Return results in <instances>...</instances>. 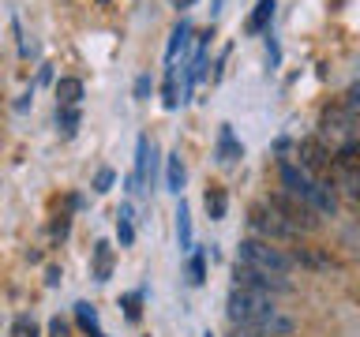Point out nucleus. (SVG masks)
<instances>
[{
    "instance_id": "nucleus-19",
    "label": "nucleus",
    "mask_w": 360,
    "mask_h": 337,
    "mask_svg": "<svg viewBox=\"0 0 360 337\" xmlns=\"http://www.w3.org/2000/svg\"><path fill=\"white\" fill-rule=\"evenodd\" d=\"M202 202H207V218H210V221H221V218H225V210H229V199H225V191H221V187H207Z\"/></svg>"
},
{
    "instance_id": "nucleus-30",
    "label": "nucleus",
    "mask_w": 360,
    "mask_h": 337,
    "mask_svg": "<svg viewBox=\"0 0 360 337\" xmlns=\"http://www.w3.org/2000/svg\"><path fill=\"white\" fill-rule=\"evenodd\" d=\"M49 337H68V322L60 319V315H56V319L49 322Z\"/></svg>"
},
{
    "instance_id": "nucleus-7",
    "label": "nucleus",
    "mask_w": 360,
    "mask_h": 337,
    "mask_svg": "<svg viewBox=\"0 0 360 337\" xmlns=\"http://www.w3.org/2000/svg\"><path fill=\"white\" fill-rule=\"evenodd\" d=\"M297 157H300V168H308L311 176H323V173L330 176L334 173V150L323 139H300Z\"/></svg>"
},
{
    "instance_id": "nucleus-20",
    "label": "nucleus",
    "mask_w": 360,
    "mask_h": 337,
    "mask_svg": "<svg viewBox=\"0 0 360 337\" xmlns=\"http://www.w3.org/2000/svg\"><path fill=\"white\" fill-rule=\"evenodd\" d=\"M117 240H120V247L135 244V225H131V206H128V202H124L120 213H117Z\"/></svg>"
},
{
    "instance_id": "nucleus-26",
    "label": "nucleus",
    "mask_w": 360,
    "mask_h": 337,
    "mask_svg": "<svg viewBox=\"0 0 360 337\" xmlns=\"http://www.w3.org/2000/svg\"><path fill=\"white\" fill-rule=\"evenodd\" d=\"M342 105H345L349 112H353L356 120H360V83H353V86L345 90V101H342Z\"/></svg>"
},
{
    "instance_id": "nucleus-21",
    "label": "nucleus",
    "mask_w": 360,
    "mask_h": 337,
    "mask_svg": "<svg viewBox=\"0 0 360 337\" xmlns=\"http://www.w3.org/2000/svg\"><path fill=\"white\" fill-rule=\"evenodd\" d=\"M292 258H297V266H311V270H326V266H330V258H323L315 247H297Z\"/></svg>"
},
{
    "instance_id": "nucleus-24",
    "label": "nucleus",
    "mask_w": 360,
    "mask_h": 337,
    "mask_svg": "<svg viewBox=\"0 0 360 337\" xmlns=\"http://www.w3.org/2000/svg\"><path fill=\"white\" fill-rule=\"evenodd\" d=\"M143 292H128V296L120 300V308H124V315H128V322H139V315H143Z\"/></svg>"
},
{
    "instance_id": "nucleus-14",
    "label": "nucleus",
    "mask_w": 360,
    "mask_h": 337,
    "mask_svg": "<svg viewBox=\"0 0 360 337\" xmlns=\"http://www.w3.org/2000/svg\"><path fill=\"white\" fill-rule=\"evenodd\" d=\"M184 161H180V154H169L165 157V187L173 191V195H180L184 191Z\"/></svg>"
},
{
    "instance_id": "nucleus-2",
    "label": "nucleus",
    "mask_w": 360,
    "mask_h": 337,
    "mask_svg": "<svg viewBox=\"0 0 360 337\" xmlns=\"http://www.w3.org/2000/svg\"><path fill=\"white\" fill-rule=\"evenodd\" d=\"M236 263H248V266L266 270V274L289 277L292 266H297V258H292L289 251H281V247H274L270 240H259V236H252V240L240 244V258H236Z\"/></svg>"
},
{
    "instance_id": "nucleus-13",
    "label": "nucleus",
    "mask_w": 360,
    "mask_h": 337,
    "mask_svg": "<svg viewBox=\"0 0 360 337\" xmlns=\"http://www.w3.org/2000/svg\"><path fill=\"white\" fill-rule=\"evenodd\" d=\"M188 38H191V22L188 19H180L173 34H169V45H165V64H176V53H184L188 49Z\"/></svg>"
},
{
    "instance_id": "nucleus-23",
    "label": "nucleus",
    "mask_w": 360,
    "mask_h": 337,
    "mask_svg": "<svg viewBox=\"0 0 360 337\" xmlns=\"http://www.w3.org/2000/svg\"><path fill=\"white\" fill-rule=\"evenodd\" d=\"M188 277H191V285H202V281H207V258H202V251H191Z\"/></svg>"
},
{
    "instance_id": "nucleus-3",
    "label": "nucleus",
    "mask_w": 360,
    "mask_h": 337,
    "mask_svg": "<svg viewBox=\"0 0 360 337\" xmlns=\"http://www.w3.org/2000/svg\"><path fill=\"white\" fill-rule=\"evenodd\" d=\"M248 225H252V232L259 236V240H297V229H292V225L281 218V213L270 206V202H255L252 210H248Z\"/></svg>"
},
{
    "instance_id": "nucleus-29",
    "label": "nucleus",
    "mask_w": 360,
    "mask_h": 337,
    "mask_svg": "<svg viewBox=\"0 0 360 337\" xmlns=\"http://www.w3.org/2000/svg\"><path fill=\"white\" fill-rule=\"evenodd\" d=\"M49 232H53V240H64V236H68V218H64V213L53 221V229H49Z\"/></svg>"
},
{
    "instance_id": "nucleus-27",
    "label": "nucleus",
    "mask_w": 360,
    "mask_h": 337,
    "mask_svg": "<svg viewBox=\"0 0 360 337\" xmlns=\"http://www.w3.org/2000/svg\"><path fill=\"white\" fill-rule=\"evenodd\" d=\"M112 180H117V173H112V168H98V176H94V191H98V195H105V191L112 187Z\"/></svg>"
},
{
    "instance_id": "nucleus-16",
    "label": "nucleus",
    "mask_w": 360,
    "mask_h": 337,
    "mask_svg": "<svg viewBox=\"0 0 360 337\" xmlns=\"http://www.w3.org/2000/svg\"><path fill=\"white\" fill-rule=\"evenodd\" d=\"M79 105H56V128H60L64 139H72V135L79 131Z\"/></svg>"
},
{
    "instance_id": "nucleus-34",
    "label": "nucleus",
    "mask_w": 360,
    "mask_h": 337,
    "mask_svg": "<svg viewBox=\"0 0 360 337\" xmlns=\"http://www.w3.org/2000/svg\"><path fill=\"white\" fill-rule=\"evenodd\" d=\"M202 337H214V333H210V330H207V333H202Z\"/></svg>"
},
{
    "instance_id": "nucleus-8",
    "label": "nucleus",
    "mask_w": 360,
    "mask_h": 337,
    "mask_svg": "<svg viewBox=\"0 0 360 337\" xmlns=\"http://www.w3.org/2000/svg\"><path fill=\"white\" fill-rule=\"evenodd\" d=\"M154 157H158V150H154V143H150V135H139L135 139V180H139V187L146 191V184L154 180Z\"/></svg>"
},
{
    "instance_id": "nucleus-25",
    "label": "nucleus",
    "mask_w": 360,
    "mask_h": 337,
    "mask_svg": "<svg viewBox=\"0 0 360 337\" xmlns=\"http://www.w3.org/2000/svg\"><path fill=\"white\" fill-rule=\"evenodd\" d=\"M11 330H15V337H38V322H34L30 315H19Z\"/></svg>"
},
{
    "instance_id": "nucleus-32",
    "label": "nucleus",
    "mask_w": 360,
    "mask_h": 337,
    "mask_svg": "<svg viewBox=\"0 0 360 337\" xmlns=\"http://www.w3.org/2000/svg\"><path fill=\"white\" fill-rule=\"evenodd\" d=\"M221 4H225V0H210V11H214V15L221 11Z\"/></svg>"
},
{
    "instance_id": "nucleus-22",
    "label": "nucleus",
    "mask_w": 360,
    "mask_h": 337,
    "mask_svg": "<svg viewBox=\"0 0 360 337\" xmlns=\"http://www.w3.org/2000/svg\"><path fill=\"white\" fill-rule=\"evenodd\" d=\"M75 319H79V326H83L90 337L101 333V330H98V311L90 308V303H75Z\"/></svg>"
},
{
    "instance_id": "nucleus-33",
    "label": "nucleus",
    "mask_w": 360,
    "mask_h": 337,
    "mask_svg": "<svg viewBox=\"0 0 360 337\" xmlns=\"http://www.w3.org/2000/svg\"><path fill=\"white\" fill-rule=\"evenodd\" d=\"M191 4H195V0H176V8H191Z\"/></svg>"
},
{
    "instance_id": "nucleus-6",
    "label": "nucleus",
    "mask_w": 360,
    "mask_h": 337,
    "mask_svg": "<svg viewBox=\"0 0 360 337\" xmlns=\"http://www.w3.org/2000/svg\"><path fill=\"white\" fill-rule=\"evenodd\" d=\"M319 128H323V139L338 143V150H342V146L356 143V128H360V124H356V117L345 105H330V109H323Z\"/></svg>"
},
{
    "instance_id": "nucleus-18",
    "label": "nucleus",
    "mask_w": 360,
    "mask_h": 337,
    "mask_svg": "<svg viewBox=\"0 0 360 337\" xmlns=\"http://www.w3.org/2000/svg\"><path fill=\"white\" fill-rule=\"evenodd\" d=\"M176 240H180V251H191V210L184 199L176 206Z\"/></svg>"
},
{
    "instance_id": "nucleus-31",
    "label": "nucleus",
    "mask_w": 360,
    "mask_h": 337,
    "mask_svg": "<svg viewBox=\"0 0 360 337\" xmlns=\"http://www.w3.org/2000/svg\"><path fill=\"white\" fill-rule=\"evenodd\" d=\"M60 266H49V274H45V285H60Z\"/></svg>"
},
{
    "instance_id": "nucleus-10",
    "label": "nucleus",
    "mask_w": 360,
    "mask_h": 337,
    "mask_svg": "<svg viewBox=\"0 0 360 337\" xmlns=\"http://www.w3.org/2000/svg\"><path fill=\"white\" fill-rule=\"evenodd\" d=\"M214 157H218L221 165H233V161H240V157H244V146L233 135L229 124H221V128H218V146H214Z\"/></svg>"
},
{
    "instance_id": "nucleus-5",
    "label": "nucleus",
    "mask_w": 360,
    "mask_h": 337,
    "mask_svg": "<svg viewBox=\"0 0 360 337\" xmlns=\"http://www.w3.org/2000/svg\"><path fill=\"white\" fill-rule=\"evenodd\" d=\"M233 277H236V285H240V289L263 292V296H281V292H292V285L281 274H266V270L248 266V263H236Z\"/></svg>"
},
{
    "instance_id": "nucleus-4",
    "label": "nucleus",
    "mask_w": 360,
    "mask_h": 337,
    "mask_svg": "<svg viewBox=\"0 0 360 337\" xmlns=\"http://www.w3.org/2000/svg\"><path fill=\"white\" fill-rule=\"evenodd\" d=\"M270 206H274L281 218H285L297 232H311V229H319V218L323 213L311 206V202H304V199H297V195H289V191H278V195H270L266 199Z\"/></svg>"
},
{
    "instance_id": "nucleus-11",
    "label": "nucleus",
    "mask_w": 360,
    "mask_h": 337,
    "mask_svg": "<svg viewBox=\"0 0 360 337\" xmlns=\"http://www.w3.org/2000/svg\"><path fill=\"white\" fill-rule=\"evenodd\" d=\"M274 0H259L255 4V11L248 15V22H244V30L248 34H263V30H270V22H274Z\"/></svg>"
},
{
    "instance_id": "nucleus-1",
    "label": "nucleus",
    "mask_w": 360,
    "mask_h": 337,
    "mask_svg": "<svg viewBox=\"0 0 360 337\" xmlns=\"http://www.w3.org/2000/svg\"><path fill=\"white\" fill-rule=\"evenodd\" d=\"M274 296H263V292H252V289H240L233 285L229 300H225V315H229L233 326H240V330H248V326L263 322L266 315H274Z\"/></svg>"
},
{
    "instance_id": "nucleus-17",
    "label": "nucleus",
    "mask_w": 360,
    "mask_h": 337,
    "mask_svg": "<svg viewBox=\"0 0 360 337\" xmlns=\"http://www.w3.org/2000/svg\"><path fill=\"white\" fill-rule=\"evenodd\" d=\"M292 330V322L285 319V315H266V319L263 322H255V326H248V333H270V337H274V333H289Z\"/></svg>"
},
{
    "instance_id": "nucleus-15",
    "label": "nucleus",
    "mask_w": 360,
    "mask_h": 337,
    "mask_svg": "<svg viewBox=\"0 0 360 337\" xmlns=\"http://www.w3.org/2000/svg\"><path fill=\"white\" fill-rule=\"evenodd\" d=\"M112 277V247L105 240L94 244V281H109Z\"/></svg>"
},
{
    "instance_id": "nucleus-12",
    "label": "nucleus",
    "mask_w": 360,
    "mask_h": 337,
    "mask_svg": "<svg viewBox=\"0 0 360 337\" xmlns=\"http://www.w3.org/2000/svg\"><path fill=\"white\" fill-rule=\"evenodd\" d=\"M83 79H72V75H64V79H56V105H79L83 101Z\"/></svg>"
},
{
    "instance_id": "nucleus-28",
    "label": "nucleus",
    "mask_w": 360,
    "mask_h": 337,
    "mask_svg": "<svg viewBox=\"0 0 360 337\" xmlns=\"http://www.w3.org/2000/svg\"><path fill=\"white\" fill-rule=\"evenodd\" d=\"M150 90H154V79H150V75H139V79H135V98H139V101L150 98Z\"/></svg>"
},
{
    "instance_id": "nucleus-9",
    "label": "nucleus",
    "mask_w": 360,
    "mask_h": 337,
    "mask_svg": "<svg viewBox=\"0 0 360 337\" xmlns=\"http://www.w3.org/2000/svg\"><path fill=\"white\" fill-rule=\"evenodd\" d=\"M180 83H188V72H180L176 64H169V67H165V83H162V105H165V109H176L180 101H184L188 90L180 86Z\"/></svg>"
}]
</instances>
